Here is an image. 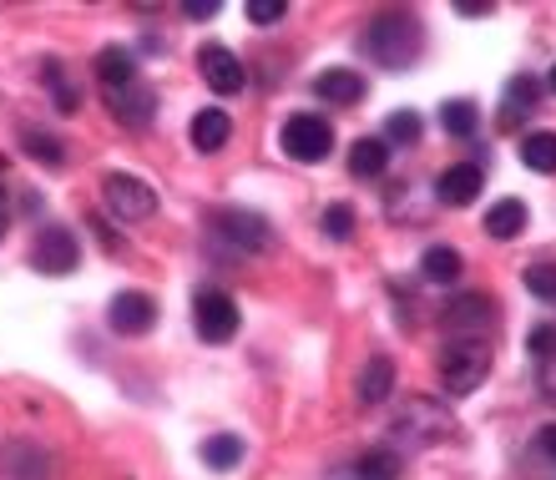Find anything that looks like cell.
<instances>
[{"label":"cell","mask_w":556,"mask_h":480,"mask_svg":"<svg viewBox=\"0 0 556 480\" xmlns=\"http://www.w3.org/2000/svg\"><path fill=\"white\" fill-rule=\"evenodd\" d=\"M496 319V299H485V293H460L455 304H445V329H485V324Z\"/></svg>","instance_id":"obj_14"},{"label":"cell","mask_w":556,"mask_h":480,"mask_svg":"<svg viewBox=\"0 0 556 480\" xmlns=\"http://www.w3.org/2000/svg\"><path fill=\"white\" fill-rule=\"evenodd\" d=\"M536 390H542L546 405H556V359H546L542 369H536Z\"/></svg>","instance_id":"obj_34"},{"label":"cell","mask_w":556,"mask_h":480,"mask_svg":"<svg viewBox=\"0 0 556 480\" xmlns=\"http://www.w3.org/2000/svg\"><path fill=\"white\" fill-rule=\"evenodd\" d=\"M527 350H531V359H536V364L556 359V324H542V329H531Z\"/></svg>","instance_id":"obj_33"},{"label":"cell","mask_w":556,"mask_h":480,"mask_svg":"<svg viewBox=\"0 0 556 480\" xmlns=\"http://www.w3.org/2000/svg\"><path fill=\"white\" fill-rule=\"evenodd\" d=\"M536 445H542V451L556 460V425H542V435H536Z\"/></svg>","instance_id":"obj_36"},{"label":"cell","mask_w":556,"mask_h":480,"mask_svg":"<svg viewBox=\"0 0 556 480\" xmlns=\"http://www.w3.org/2000/svg\"><path fill=\"white\" fill-rule=\"evenodd\" d=\"M21 147H26L36 162H46V167H61L66 162V152H61V142L51 137V131H36V127H21Z\"/></svg>","instance_id":"obj_28"},{"label":"cell","mask_w":556,"mask_h":480,"mask_svg":"<svg viewBox=\"0 0 556 480\" xmlns=\"http://www.w3.org/2000/svg\"><path fill=\"white\" fill-rule=\"evenodd\" d=\"M527 289L536 299H556V263H531L527 268Z\"/></svg>","instance_id":"obj_31"},{"label":"cell","mask_w":556,"mask_h":480,"mask_svg":"<svg viewBox=\"0 0 556 480\" xmlns=\"http://www.w3.org/2000/svg\"><path fill=\"white\" fill-rule=\"evenodd\" d=\"M485 375H491V350H485L481 339L460 334L445 344V354H440V384H445V394L481 390Z\"/></svg>","instance_id":"obj_2"},{"label":"cell","mask_w":556,"mask_h":480,"mask_svg":"<svg viewBox=\"0 0 556 480\" xmlns=\"http://www.w3.org/2000/svg\"><path fill=\"white\" fill-rule=\"evenodd\" d=\"M243 15H249L253 26H278V21L289 15V5H283V0H249V5H243Z\"/></svg>","instance_id":"obj_30"},{"label":"cell","mask_w":556,"mask_h":480,"mask_svg":"<svg viewBox=\"0 0 556 480\" xmlns=\"http://www.w3.org/2000/svg\"><path fill=\"white\" fill-rule=\"evenodd\" d=\"M198 72H203V81L218 91V97H233V91H243V81H249V66L223 41H207L203 51H198Z\"/></svg>","instance_id":"obj_8"},{"label":"cell","mask_w":556,"mask_h":480,"mask_svg":"<svg viewBox=\"0 0 556 480\" xmlns=\"http://www.w3.org/2000/svg\"><path fill=\"white\" fill-rule=\"evenodd\" d=\"M41 81H46V91H51V102H56V112H81V91L72 87V76H66V66L61 61H46L41 66Z\"/></svg>","instance_id":"obj_22"},{"label":"cell","mask_w":556,"mask_h":480,"mask_svg":"<svg viewBox=\"0 0 556 480\" xmlns=\"http://www.w3.org/2000/svg\"><path fill=\"white\" fill-rule=\"evenodd\" d=\"M5 228H11V223H5V213H0V238H5Z\"/></svg>","instance_id":"obj_38"},{"label":"cell","mask_w":556,"mask_h":480,"mask_svg":"<svg viewBox=\"0 0 556 480\" xmlns=\"http://www.w3.org/2000/svg\"><path fill=\"white\" fill-rule=\"evenodd\" d=\"M536 102H542V81H536V76H511V81H506V112H501V127H516V117L531 112Z\"/></svg>","instance_id":"obj_20"},{"label":"cell","mask_w":556,"mask_h":480,"mask_svg":"<svg viewBox=\"0 0 556 480\" xmlns=\"http://www.w3.org/2000/svg\"><path fill=\"white\" fill-rule=\"evenodd\" d=\"M451 430H455L451 415H445V409H435L430 400H415V405L395 420V435L410 440V445H435V440H445Z\"/></svg>","instance_id":"obj_10"},{"label":"cell","mask_w":556,"mask_h":480,"mask_svg":"<svg viewBox=\"0 0 556 480\" xmlns=\"http://www.w3.org/2000/svg\"><path fill=\"white\" fill-rule=\"evenodd\" d=\"M521 162L531 173H556V131H531L521 137Z\"/></svg>","instance_id":"obj_24"},{"label":"cell","mask_w":556,"mask_h":480,"mask_svg":"<svg viewBox=\"0 0 556 480\" xmlns=\"http://www.w3.org/2000/svg\"><path fill=\"white\" fill-rule=\"evenodd\" d=\"M102 198H106V207H112V218H122V223H137V218H152V213H157V192L132 173H106Z\"/></svg>","instance_id":"obj_4"},{"label":"cell","mask_w":556,"mask_h":480,"mask_svg":"<svg viewBox=\"0 0 556 480\" xmlns=\"http://www.w3.org/2000/svg\"><path fill=\"white\" fill-rule=\"evenodd\" d=\"M188 131H192V147H198V152H223L228 137H233V122H228V112H218V106H203Z\"/></svg>","instance_id":"obj_15"},{"label":"cell","mask_w":556,"mask_h":480,"mask_svg":"<svg viewBox=\"0 0 556 480\" xmlns=\"http://www.w3.org/2000/svg\"><path fill=\"white\" fill-rule=\"evenodd\" d=\"M106 324H112L117 334H127V339L147 334V329L157 324V304H152V293H142V289L117 293V299H112V308H106Z\"/></svg>","instance_id":"obj_11"},{"label":"cell","mask_w":556,"mask_h":480,"mask_svg":"<svg viewBox=\"0 0 556 480\" xmlns=\"http://www.w3.org/2000/svg\"><path fill=\"white\" fill-rule=\"evenodd\" d=\"M203 460L213 470H233L238 460H243V440L238 435H207L203 440Z\"/></svg>","instance_id":"obj_27"},{"label":"cell","mask_w":556,"mask_h":480,"mask_svg":"<svg viewBox=\"0 0 556 480\" xmlns=\"http://www.w3.org/2000/svg\"><path fill=\"white\" fill-rule=\"evenodd\" d=\"M390 390H395V364L384 359V354H375V359L359 369V405H384L390 400Z\"/></svg>","instance_id":"obj_17"},{"label":"cell","mask_w":556,"mask_h":480,"mask_svg":"<svg viewBox=\"0 0 556 480\" xmlns=\"http://www.w3.org/2000/svg\"><path fill=\"white\" fill-rule=\"evenodd\" d=\"M314 97L329 106H354L365 97V76L350 72V66H334V72H324L319 81H314Z\"/></svg>","instance_id":"obj_13"},{"label":"cell","mask_w":556,"mask_h":480,"mask_svg":"<svg viewBox=\"0 0 556 480\" xmlns=\"http://www.w3.org/2000/svg\"><path fill=\"white\" fill-rule=\"evenodd\" d=\"M278 147H283L293 162L314 167V162H324L329 152H334V127H329L324 117H314V112H299V117L283 122V131H278Z\"/></svg>","instance_id":"obj_3"},{"label":"cell","mask_w":556,"mask_h":480,"mask_svg":"<svg viewBox=\"0 0 556 480\" xmlns=\"http://www.w3.org/2000/svg\"><path fill=\"white\" fill-rule=\"evenodd\" d=\"M76 258H81L76 233H72V228H61V223L41 228L36 248H30V263H36V274H46V278H66L76 268Z\"/></svg>","instance_id":"obj_7"},{"label":"cell","mask_w":556,"mask_h":480,"mask_svg":"<svg viewBox=\"0 0 556 480\" xmlns=\"http://www.w3.org/2000/svg\"><path fill=\"white\" fill-rule=\"evenodd\" d=\"M192 329L207 339V344H228L238 334V304L223 289H203L192 299Z\"/></svg>","instance_id":"obj_5"},{"label":"cell","mask_w":556,"mask_h":480,"mask_svg":"<svg viewBox=\"0 0 556 480\" xmlns=\"http://www.w3.org/2000/svg\"><path fill=\"white\" fill-rule=\"evenodd\" d=\"M182 15L188 21H207V15H218V0H182Z\"/></svg>","instance_id":"obj_35"},{"label":"cell","mask_w":556,"mask_h":480,"mask_svg":"<svg viewBox=\"0 0 556 480\" xmlns=\"http://www.w3.org/2000/svg\"><path fill=\"white\" fill-rule=\"evenodd\" d=\"M365 51L380 61V66H390V72H405L425 51V30L410 11H380L365 26Z\"/></svg>","instance_id":"obj_1"},{"label":"cell","mask_w":556,"mask_h":480,"mask_svg":"<svg viewBox=\"0 0 556 480\" xmlns=\"http://www.w3.org/2000/svg\"><path fill=\"white\" fill-rule=\"evenodd\" d=\"M384 167H390V147H384L380 137H359V142L350 147V173L354 177H380Z\"/></svg>","instance_id":"obj_21"},{"label":"cell","mask_w":556,"mask_h":480,"mask_svg":"<svg viewBox=\"0 0 556 480\" xmlns=\"http://www.w3.org/2000/svg\"><path fill=\"white\" fill-rule=\"evenodd\" d=\"M213 233H218L223 243L243 248V253L274 248V228H268L258 213H249V207H223V213H213Z\"/></svg>","instance_id":"obj_6"},{"label":"cell","mask_w":556,"mask_h":480,"mask_svg":"<svg viewBox=\"0 0 556 480\" xmlns=\"http://www.w3.org/2000/svg\"><path fill=\"white\" fill-rule=\"evenodd\" d=\"M400 455L395 451H365L354 460V480H400Z\"/></svg>","instance_id":"obj_25"},{"label":"cell","mask_w":556,"mask_h":480,"mask_svg":"<svg viewBox=\"0 0 556 480\" xmlns=\"http://www.w3.org/2000/svg\"><path fill=\"white\" fill-rule=\"evenodd\" d=\"M106 97H112V117L127 122V127H147V122H152L157 97L147 87H122V91H106Z\"/></svg>","instance_id":"obj_18"},{"label":"cell","mask_w":556,"mask_h":480,"mask_svg":"<svg viewBox=\"0 0 556 480\" xmlns=\"http://www.w3.org/2000/svg\"><path fill=\"white\" fill-rule=\"evenodd\" d=\"M324 233L334 238V243H344V238L354 233V207L350 203H329V207H324Z\"/></svg>","instance_id":"obj_29"},{"label":"cell","mask_w":556,"mask_h":480,"mask_svg":"<svg viewBox=\"0 0 556 480\" xmlns=\"http://www.w3.org/2000/svg\"><path fill=\"white\" fill-rule=\"evenodd\" d=\"M97 76H102L106 91L137 87V56L127 51V46H102V56H97Z\"/></svg>","instance_id":"obj_16"},{"label":"cell","mask_w":556,"mask_h":480,"mask_svg":"<svg viewBox=\"0 0 556 480\" xmlns=\"http://www.w3.org/2000/svg\"><path fill=\"white\" fill-rule=\"evenodd\" d=\"M0 470L11 480H56V460L36 440H5L0 445Z\"/></svg>","instance_id":"obj_9"},{"label":"cell","mask_w":556,"mask_h":480,"mask_svg":"<svg viewBox=\"0 0 556 480\" xmlns=\"http://www.w3.org/2000/svg\"><path fill=\"white\" fill-rule=\"evenodd\" d=\"M476 122H481V112H476V102H466V97H455V102L440 106V127L451 131V137H470Z\"/></svg>","instance_id":"obj_26"},{"label":"cell","mask_w":556,"mask_h":480,"mask_svg":"<svg viewBox=\"0 0 556 480\" xmlns=\"http://www.w3.org/2000/svg\"><path fill=\"white\" fill-rule=\"evenodd\" d=\"M491 11V0H460V15H485Z\"/></svg>","instance_id":"obj_37"},{"label":"cell","mask_w":556,"mask_h":480,"mask_svg":"<svg viewBox=\"0 0 556 480\" xmlns=\"http://www.w3.org/2000/svg\"><path fill=\"white\" fill-rule=\"evenodd\" d=\"M481 188H485L481 167H476V162H460V167H445V173H440L435 198L445 207H466V203H476V192Z\"/></svg>","instance_id":"obj_12"},{"label":"cell","mask_w":556,"mask_h":480,"mask_svg":"<svg viewBox=\"0 0 556 480\" xmlns=\"http://www.w3.org/2000/svg\"><path fill=\"white\" fill-rule=\"evenodd\" d=\"M531 223V213H527V203H516V198H506V203H496L491 213H485V233L491 238H501V243H511L521 228Z\"/></svg>","instance_id":"obj_19"},{"label":"cell","mask_w":556,"mask_h":480,"mask_svg":"<svg viewBox=\"0 0 556 480\" xmlns=\"http://www.w3.org/2000/svg\"><path fill=\"white\" fill-rule=\"evenodd\" d=\"M384 137L390 142H420V117L415 112H395V117L384 122Z\"/></svg>","instance_id":"obj_32"},{"label":"cell","mask_w":556,"mask_h":480,"mask_svg":"<svg viewBox=\"0 0 556 480\" xmlns=\"http://www.w3.org/2000/svg\"><path fill=\"white\" fill-rule=\"evenodd\" d=\"M460 268H466V258H460L455 248H445V243L425 248V258H420V274L430 278V283H455V278H460Z\"/></svg>","instance_id":"obj_23"},{"label":"cell","mask_w":556,"mask_h":480,"mask_svg":"<svg viewBox=\"0 0 556 480\" xmlns=\"http://www.w3.org/2000/svg\"><path fill=\"white\" fill-rule=\"evenodd\" d=\"M546 81H552V91H556V66H552V76H546Z\"/></svg>","instance_id":"obj_39"}]
</instances>
